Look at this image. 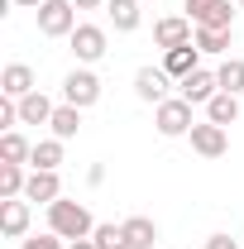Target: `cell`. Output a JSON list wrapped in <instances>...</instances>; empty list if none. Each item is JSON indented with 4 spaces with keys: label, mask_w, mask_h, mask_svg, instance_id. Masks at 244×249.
Instances as JSON below:
<instances>
[{
    "label": "cell",
    "mask_w": 244,
    "mask_h": 249,
    "mask_svg": "<svg viewBox=\"0 0 244 249\" xmlns=\"http://www.w3.org/2000/svg\"><path fill=\"white\" fill-rule=\"evenodd\" d=\"M67 38H72V53H77L82 62H96L101 53H105V29H101V24H77Z\"/></svg>",
    "instance_id": "ba28073f"
},
{
    "label": "cell",
    "mask_w": 244,
    "mask_h": 249,
    "mask_svg": "<svg viewBox=\"0 0 244 249\" xmlns=\"http://www.w3.org/2000/svg\"><path fill=\"white\" fill-rule=\"evenodd\" d=\"M124 225V240H129V249H153V240H158V225H153L149 216H129L120 220Z\"/></svg>",
    "instance_id": "2e32d148"
},
{
    "label": "cell",
    "mask_w": 244,
    "mask_h": 249,
    "mask_svg": "<svg viewBox=\"0 0 244 249\" xmlns=\"http://www.w3.org/2000/svg\"><path fill=\"white\" fill-rule=\"evenodd\" d=\"M24 196H29V201H58V196H62L58 173H29V187H24Z\"/></svg>",
    "instance_id": "d6986e66"
},
{
    "label": "cell",
    "mask_w": 244,
    "mask_h": 249,
    "mask_svg": "<svg viewBox=\"0 0 244 249\" xmlns=\"http://www.w3.org/2000/svg\"><path fill=\"white\" fill-rule=\"evenodd\" d=\"M15 5H29V10H38V5H43V0H15Z\"/></svg>",
    "instance_id": "4dcf8cb0"
},
{
    "label": "cell",
    "mask_w": 244,
    "mask_h": 249,
    "mask_svg": "<svg viewBox=\"0 0 244 249\" xmlns=\"http://www.w3.org/2000/svg\"><path fill=\"white\" fill-rule=\"evenodd\" d=\"M96 249H129V240H124V225H115V220H101L91 230Z\"/></svg>",
    "instance_id": "603a6c76"
},
{
    "label": "cell",
    "mask_w": 244,
    "mask_h": 249,
    "mask_svg": "<svg viewBox=\"0 0 244 249\" xmlns=\"http://www.w3.org/2000/svg\"><path fill=\"white\" fill-rule=\"evenodd\" d=\"M105 10H110V19H115L120 34L139 29V0H105Z\"/></svg>",
    "instance_id": "44dd1931"
},
{
    "label": "cell",
    "mask_w": 244,
    "mask_h": 249,
    "mask_svg": "<svg viewBox=\"0 0 244 249\" xmlns=\"http://www.w3.org/2000/svg\"><path fill=\"white\" fill-rule=\"evenodd\" d=\"M206 120H211V124H235V120H240V96L215 91L211 101H206Z\"/></svg>",
    "instance_id": "5bb4252c"
},
{
    "label": "cell",
    "mask_w": 244,
    "mask_h": 249,
    "mask_svg": "<svg viewBox=\"0 0 244 249\" xmlns=\"http://www.w3.org/2000/svg\"><path fill=\"white\" fill-rule=\"evenodd\" d=\"M153 43L168 53V48H182V43H192V24H187L182 15H168V19H158L153 24Z\"/></svg>",
    "instance_id": "9c48e42d"
},
{
    "label": "cell",
    "mask_w": 244,
    "mask_h": 249,
    "mask_svg": "<svg viewBox=\"0 0 244 249\" xmlns=\"http://www.w3.org/2000/svg\"><path fill=\"white\" fill-rule=\"evenodd\" d=\"M67 249H96V240H91V235H87V240H72V245H67Z\"/></svg>",
    "instance_id": "f1b7e54d"
},
{
    "label": "cell",
    "mask_w": 244,
    "mask_h": 249,
    "mask_svg": "<svg viewBox=\"0 0 244 249\" xmlns=\"http://www.w3.org/2000/svg\"><path fill=\"white\" fill-rule=\"evenodd\" d=\"M19 249H62V235H34V240H19Z\"/></svg>",
    "instance_id": "484cf974"
},
{
    "label": "cell",
    "mask_w": 244,
    "mask_h": 249,
    "mask_svg": "<svg viewBox=\"0 0 244 249\" xmlns=\"http://www.w3.org/2000/svg\"><path fill=\"white\" fill-rule=\"evenodd\" d=\"M62 96H67V106H96L101 101V77H96L91 67H77V72H67V82H62Z\"/></svg>",
    "instance_id": "277c9868"
},
{
    "label": "cell",
    "mask_w": 244,
    "mask_h": 249,
    "mask_svg": "<svg viewBox=\"0 0 244 249\" xmlns=\"http://www.w3.org/2000/svg\"><path fill=\"white\" fill-rule=\"evenodd\" d=\"M38 29L48 38H62V34L77 29V5L72 0H43L38 5Z\"/></svg>",
    "instance_id": "3957f363"
},
{
    "label": "cell",
    "mask_w": 244,
    "mask_h": 249,
    "mask_svg": "<svg viewBox=\"0 0 244 249\" xmlns=\"http://www.w3.org/2000/svg\"><path fill=\"white\" fill-rule=\"evenodd\" d=\"M48 225H53V235H62V240H87L96 230L91 211L82 206V201H48Z\"/></svg>",
    "instance_id": "6da1fadb"
},
{
    "label": "cell",
    "mask_w": 244,
    "mask_h": 249,
    "mask_svg": "<svg viewBox=\"0 0 244 249\" xmlns=\"http://www.w3.org/2000/svg\"><path fill=\"white\" fill-rule=\"evenodd\" d=\"M0 124H5V129H15V124H19V101H10V96H5V106H0Z\"/></svg>",
    "instance_id": "4316f807"
},
{
    "label": "cell",
    "mask_w": 244,
    "mask_h": 249,
    "mask_svg": "<svg viewBox=\"0 0 244 249\" xmlns=\"http://www.w3.org/2000/svg\"><path fill=\"white\" fill-rule=\"evenodd\" d=\"M62 144L67 139H38L34 144V173H58V163H62Z\"/></svg>",
    "instance_id": "ac0fdd59"
},
{
    "label": "cell",
    "mask_w": 244,
    "mask_h": 249,
    "mask_svg": "<svg viewBox=\"0 0 244 249\" xmlns=\"http://www.w3.org/2000/svg\"><path fill=\"white\" fill-rule=\"evenodd\" d=\"M153 124H158V134H168V139H177V134H192V101L187 96H168L163 106H158V115H153Z\"/></svg>",
    "instance_id": "7a4b0ae2"
},
{
    "label": "cell",
    "mask_w": 244,
    "mask_h": 249,
    "mask_svg": "<svg viewBox=\"0 0 244 249\" xmlns=\"http://www.w3.org/2000/svg\"><path fill=\"white\" fill-rule=\"evenodd\" d=\"M192 149L201 158H220L225 149H230V134H225V124H192Z\"/></svg>",
    "instance_id": "5b68a950"
},
{
    "label": "cell",
    "mask_w": 244,
    "mask_h": 249,
    "mask_svg": "<svg viewBox=\"0 0 244 249\" xmlns=\"http://www.w3.org/2000/svg\"><path fill=\"white\" fill-rule=\"evenodd\" d=\"M48 124H53V139H72L82 129V106H58Z\"/></svg>",
    "instance_id": "ffe728a7"
},
{
    "label": "cell",
    "mask_w": 244,
    "mask_h": 249,
    "mask_svg": "<svg viewBox=\"0 0 244 249\" xmlns=\"http://www.w3.org/2000/svg\"><path fill=\"white\" fill-rule=\"evenodd\" d=\"M0 230H5L10 240H24V230H29V206H24L19 196H10V201L0 206Z\"/></svg>",
    "instance_id": "4fadbf2b"
},
{
    "label": "cell",
    "mask_w": 244,
    "mask_h": 249,
    "mask_svg": "<svg viewBox=\"0 0 244 249\" xmlns=\"http://www.w3.org/2000/svg\"><path fill=\"white\" fill-rule=\"evenodd\" d=\"M53 110H58V106H53L43 91H29L24 101H19V120H24V124H48V120H53Z\"/></svg>",
    "instance_id": "9a60e30c"
},
{
    "label": "cell",
    "mask_w": 244,
    "mask_h": 249,
    "mask_svg": "<svg viewBox=\"0 0 244 249\" xmlns=\"http://www.w3.org/2000/svg\"><path fill=\"white\" fill-rule=\"evenodd\" d=\"M215 91H220V77H215V72H206V67H196L192 77H182V96L192 101V106H206Z\"/></svg>",
    "instance_id": "8fae6325"
},
{
    "label": "cell",
    "mask_w": 244,
    "mask_h": 249,
    "mask_svg": "<svg viewBox=\"0 0 244 249\" xmlns=\"http://www.w3.org/2000/svg\"><path fill=\"white\" fill-rule=\"evenodd\" d=\"M230 43V29H196V48L201 53H225Z\"/></svg>",
    "instance_id": "d4e9b609"
},
{
    "label": "cell",
    "mask_w": 244,
    "mask_h": 249,
    "mask_svg": "<svg viewBox=\"0 0 244 249\" xmlns=\"http://www.w3.org/2000/svg\"><path fill=\"white\" fill-rule=\"evenodd\" d=\"M77 10H96V5H105V0H72Z\"/></svg>",
    "instance_id": "f546056e"
},
{
    "label": "cell",
    "mask_w": 244,
    "mask_h": 249,
    "mask_svg": "<svg viewBox=\"0 0 244 249\" xmlns=\"http://www.w3.org/2000/svg\"><path fill=\"white\" fill-rule=\"evenodd\" d=\"M29 158H34V144L19 129H5L0 134V163H29Z\"/></svg>",
    "instance_id": "e0dca14e"
},
{
    "label": "cell",
    "mask_w": 244,
    "mask_h": 249,
    "mask_svg": "<svg viewBox=\"0 0 244 249\" xmlns=\"http://www.w3.org/2000/svg\"><path fill=\"white\" fill-rule=\"evenodd\" d=\"M206 249H240V245H235L230 235H211V240H206Z\"/></svg>",
    "instance_id": "83f0119b"
},
{
    "label": "cell",
    "mask_w": 244,
    "mask_h": 249,
    "mask_svg": "<svg viewBox=\"0 0 244 249\" xmlns=\"http://www.w3.org/2000/svg\"><path fill=\"white\" fill-rule=\"evenodd\" d=\"M240 5H244V0H240Z\"/></svg>",
    "instance_id": "d6a6232c"
},
{
    "label": "cell",
    "mask_w": 244,
    "mask_h": 249,
    "mask_svg": "<svg viewBox=\"0 0 244 249\" xmlns=\"http://www.w3.org/2000/svg\"><path fill=\"white\" fill-rule=\"evenodd\" d=\"M187 10H192L196 29H230V24H235L230 0H201V5H187Z\"/></svg>",
    "instance_id": "52a82bcc"
},
{
    "label": "cell",
    "mask_w": 244,
    "mask_h": 249,
    "mask_svg": "<svg viewBox=\"0 0 244 249\" xmlns=\"http://www.w3.org/2000/svg\"><path fill=\"white\" fill-rule=\"evenodd\" d=\"M187 5H201V0H187Z\"/></svg>",
    "instance_id": "1f68e13d"
},
{
    "label": "cell",
    "mask_w": 244,
    "mask_h": 249,
    "mask_svg": "<svg viewBox=\"0 0 244 249\" xmlns=\"http://www.w3.org/2000/svg\"><path fill=\"white\" fill-rule=\"evenodd\" d=\"M220 91H230V96H240L244 91V58H230V62H220Z\"/></svg>",
    "instance_id": "cb8c5ba5"
},
{
    "label": "cell",
    "mask_w": 244,
    "mask_h": 249,
    "mask_svg": "<svg viewBox=\"0 0 244 249\" xmlns=\"http://www.w3.org/2000/svg\"><path fill=\"white\" fill-rule=\"evenodd\" d=\"M0 91L10 96V101H24L29 91H38V87H34V67H24V62H10V67L0 72Z\"/></svg>",
    "instance_id": "30bf717a"
},
{
    "label": "cell",
    "mask_w": 244,
    "mask_h": 249,
    "mask_svg": "<svg viewBox=\"0 0 244 249\" xmlns=\"http://www.w3.org/2000/svg\"><path fill=\"white\" fill-rule=\"evenodd\" d=\"M196 58H201V48H196V43H182V48H168V53H163V67H168V77L182 82V77L196 72Z\"/></svg>",
    "instance_id": "7c38bea8"
},
{
    "label": "cell",
    "mask_w": 244,
    "mask_h": 249,
    "mask_svg": "<svg viewBox=\"0 0 244 249\" xmlns=\"http://www.w3.org/2000/svg\"><path fill=\"white\" fill-rule=\"evenodd\" d=\"M168 67H139L134 72V91H139V101H153V106H163L168 101Z\"/></svg>",
    "instance_id": "8992f818"
},
{
    "label": "cell",
    "mask_w": 244,
    "mask_h": 249,
    "mask_svg": "<svg viewBox=\"0 0 244 249\" xmlns=\"http://www.w3.org/2000/svg\"><path fill=\"white\" fill-rule=\"evenodd\" d=\"M29 187V178H24V163H0V196L10 201V196H19Z\"/></svg>",
    "instance_id": "7402d4cb"
}]
</instances>
